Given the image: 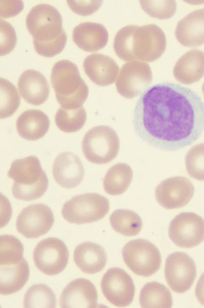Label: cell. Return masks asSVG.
<instances>
[{
  "instance_id": "cell-9",
  "label": "cell",
  "mask_w": 204,
  "mask_h": 308,
  "mask_svg": "<svg viewBox=\"0 0 204 308\" xmlns=\"http://www.w3.org/2000/svg\"><path fill=\"white\" fill-rule=\"evenodd\" d=\"M69 258L68 248L63 241L49 237L39 241L33 252L36 267L43 273L55 275L66 268Z\"/></svg>"
},
{
  "instance_id": "cell-26",
  "label": "cell",
  "mask_w": 204,
  "mask_h": 308,
  "mask_svg": "<svg viewBox=\"0 0 204 308\" xmlns=\"http://www.w3.org/2000/svg\"><path fill=\"white\" fill-rule=\"evenodd\" d=\"M133 176V170L128 164L118 163L107 172L103 186L106 193L112 195L123 194L130 186Z\"/></svg>"
},
{
  "instance_id": "cell-19",
  "label": "cell",
  "mask_w": 204,
  "mask_h": 308,
  "mask_svg": "<svg viewBox=\"0 0 204 308\" xmlns=\"http://www.w3.org/2000/svg\"><path fill=\"white\" fill-rule=\"evenodd\" d=\"M18 89L22 98L28 103L39 105L47 99L48 82L44 75L34 70H27L20 76Z\"/></svg>"
},
{
  "instance_id": "cell-22",
  "label": "cell",
  "mask_w": 204,
  "mask_h": 308,
  "mask_svg": "<svg viewBox=\"0 0 204 308\" xmlns=\"http://www.w3.org/2000/svg\"><path fill=\"white\" fill-rule=\"evenodd\" d=\"M173 74L178 82L185 84L198 81L204 76V52L193 49L183 55L176 62Z\"/></svg>"
},
{
  "instance_id": "cell-21",
  "label": "cell",
  "mask_w": 204,
  "mask_h": 308,
  "mask_svg": "<svg viewBox=\"0 0 204 308\" xmlns=\"http://www.w3.org/2000/svg\"><path fill=\"white\" fill-rule=\"evenodd\" d=\"M108 32L101 24L92 22L81 23L72 32L74 43L82 50L95 52L104 48L108 41Z\"/></svg>"
},
{
  "instance_id": "cell-18",
  "label": "cell",
  "mask_w": 204,
  "mask_h": 308,
  "mask_svg": "<svg viewBox=\"0 0 204 308\" xmlns=\"http://www.w3.org/2000/svg\"><path fill=\"white\" fill-rule=\"evenodd\" d=\"M83 68L89 78L100 86L113 83L119 70L113 58L100 53H93L86 57L83 62Z\"/></svg>"
},
{
  "instance_id": "cell-34",
  "label": "cell",
  "mask_w": 204,
  "mask_h": 308,
  "mask_svg": "<svg viewBox=\"0 0 204 308\" xmlns=\"http://www.w3.org/2000/svg\"><path fill=\"white\" fill-rule=\"evenodd\" d=\"M141 7L147 14L161 19L173 16L176 9L175 1H140Z\"/></svg>"
},
{
  "instance_id": "cell-23",
  "label": "cell",
  "mask_w": 204,
  "mask_h": 308,
  "mask_svg": "<svg viewBox=\"0 0 204 308\" xmlns=\"http://www.w3.org/2000/svg\"><path fill=\"white\" fill-rule=\"evenodd\" d=\"M74 261L83 272L93 274L101 271L105 268L107 256L104 248L92 242H84L74 249Z\"/></svg>"
},
{
  "instance_id": "cell-5",
  "label": "cell",
  "mask_w": 204,
  "mask_h": 308,
  "mask_svg": "<svg viewBox=\"0 0 204 308\" xmlns=\"http://www.w3.org/2000/svg\"><path fill=\"white\" fill-rule=\"evenodd\" d=\"M26 23L34 38L33 45L56 40L65 33L61 14L48 4H40L34 6L27 15Z\"/></svg>"
},
{
  "instance_id": "cell-29",
  "label": "cell",
  "mask_w": 204,
  "mask_h": 308,
  "mask_svg": "<svg viewBox=\"0 0 204 308\" xmlns=\"http://www.w3.org/2000/svg\"><path fill=\"white\" fill-rule=\"evenodd\" d=\"M55 120L57 126L62 131L74 133L83 127L87 120V114L83 106L73 109L60 107Z\"/></svg>"
},
{
  "instance_id": "cell-24",
  "label": "cell",
  "mask_w": 204,
  "mask_h": 308,
  "mask_svg": "<svg viewBox=\"0 0 204 308\" xmlns=\"http://www.w3.org/2000/svg\"><path fill=\"white\" fill-rule=\"evenodd\" d=\"M17 130L20 137L29 141L37 140L48 130L50 121L43 112L31 109L23 112L16 121Z\"/></svg>"
},
{
  "instance_id": "cell-36",
  "label": "cell",
  "mask_w": 204,
  "mask_h": 308,
  "mask_svg": "<svg viewBox=\"0 0 204 308\" xmlns=\"http://www.w3.org/2000/svg\"><path fill=\"white\" fill-rule=\"evenodd\" d=\"M71 10L81 15H89L95 12L100 7L101 1H67Z\"/></svg>"
},
{
  "instance_id": "cell-15",
  "label": "cell",
  "mask_w": 204,
  "mask_h": 308,
  "mask_svg": "<svg viewBox=\"0 0 204 308\" xmlns=\"http://www.w3.org/2000/svg\"><path fill=\"white\" fill-rule=\"evenodd\" d=\"M194 193V187L191 181L182 176H175L163 180L155 189L157 201L167 209L186 206Z\"/></svg>"
},
{
  "instance_id": "cell-25",
  "label": "cell",
  "mask_w": 204,
  "mask_h": 308,
  "mask_svg": "<svg viewBox=\"0 0 204 308\" xmlns=\"http://www.w3.org/2000/svg\"><path fill=\"white\" fill-rule=\"evenodd\" d=\"M29 275V267L24 258L16 264L0 265L1 294L8 295L19 291L27 283Z\"/></svg>"
},
{
  "instance_id": "cell-35",
  "label": "cell",
  "mask_w": 204,
  "mask_h": 308,
  "mask_svg": "<svg viewBox=\"0 0 204 308\" xmlns=\"http://www.w3.org/2000/svg\"><path fill=\"white\" fill-rule=\"evenodd\" d=\"M17 41L15 31L12 26L2 19H0V55L10 53L15 48Z\"/></svg>"
},
{
  "instance_id": "cell-13",
  "label": "cell",
  "mask_w": 204,
  "mask_h": 308,
  "mask_svg": "<svg viewBox=\"0 0 204 308\" xmlns=\"http://www.w3.org/2000/svg\"><path fill=\"white\" fill-rule=\"evenodd\" d=\"M100 286L105 298L115 306L125 307L133 301L135 291L134 282L121 268L109 269L103 275Z\"/></svg>"
},
{
  "instance_id": "cell-10",
  "label": "cell",
  "mask_w": 204,
  "mask_h": 308,
  "mask_svg": "<svg viewBox=\"0 0 204 308\" xmlns=\"http://www.w3.org/2000/svg\"><path fill=\"white\" fill-rule=\"evenodd\" d=\"M168 234L171 241L178 247H196L204 240V219L192 212L181 213L171 221Z\"/></svg>"
},
{
  "instance_id": "cell-6",
  "label": "cell",
  "mask_w": 204,
  "mask_h": 308,
  "mask_svg": "<svg viewBox=\"0 0 204 308\" xmlns=\"http://www.w3.org/2000/svg\"><path fill=\"white\" fill-rule=\"evenodd\" d=\"M119 145L116 131L109 126L99 125L92 128L84 135L82 150L90 162L104 164L116 157Z\"/></svg>"
},
{
  "instance_id": "cell-4",
  "label": "cell",
  "mask_w": 204,
  "mask_h": 308,
  "mask_svg": "<svg viewBox=\"0 0 204 308\" xmlns=\"http://www.w3.org/2000/svg\"><path fill=\"white\" fill-rule=\"evenodd\" d=\"M7 175L14 180L12 192L18 200H36L42 196L48 188V178L39 160L35 156L14 161Z\"/></svg>"
},
{
  "instance_id": "cell-33",
  "label": "cell",
  "mask_w": 204,
  "mask_h": 308,
  "mask_svg": "<svg viewBox=\"0 0 204 308\" xmlns=\"http://www.w3.org/2000/svg\"><path fill=\"white\" fill-rule=\"evenodd\" d=\"M185 165L190 177L204 181V143L195 145L187 152Z\"/></svg>"
},
{
  "instance_id": "cell-16",
  "label": "cell",
  "mask_w": 204,
  "mask_h": 308,
  "mask_svg": "<svg viewBox=\"0 0 204 308\" xmlns=\"http://www.w3.org/2000/svg\"><path fill=\"white\" fill-rule=\"evenodd\" d=\"M97 293L94 284L85 278H78L63 289L60 298L62 308L97 307Z\"/></svg>"
},
{
  "instance_id": "cell-17",
  "label": "cell",
  "mask_w": 204,
  "mask_h": 308,
  "mask_svg": "<svg viewBox=\"0 0 204 308\" xmlns=\"http://www.w3.org/2000/svg\"><path fill=\"white\" fill-rule=\"evenodd\" d=\"M53 174L61 187L71 189L78 186L84 176V169L79 157L71 152H63L55 159Z\"/></svg>"
},
{
  "instance_id": "cell-39",
  "label": "cell",
  "mask_w": 204,
  "mask_h": 308,
  "mask_svg": "<svg viewBox=\"0 0 204 308\" xmlns=\"http://www.w3.org/2000/svg\"><path fill=\"white\" fill-rule=\"evenodd\" d=\"M202 91L203 96V98H204V83H203V84L202 85Z\"/></svg>"
},
{
  "instance_id": "cell-1",
  "label": "cell",
  "mask_w": 204,
  "mask_h": 308,
  "mask_svg": "<svg viewBox=\"0 0 204 308\" xmlns=\"http://www.w3.org/2000/svg\"><path fill=\"white\" fill-rule=\"evenodd\" d=\"M133 128L146 143L175 151L195 142L204 130V103L189 88L166 82L145 90L134 111Z\"/></svg>"
},
{
  "instance_id": "cell-30",
  "label": "cell",
  "mask_w": 204,
  "mask_h": 308,
  "mask_svg": "<svg viewBox=\"0 0 204 308\" xmlns=\"http://www.w3.org/2000/svg\"><path fill=\"white\" fill-rule=\"evenodd\" d=\"M56 296L52 289L44 284L32 285L27 291L23 299V307H56Z\"/></svg>"
},
{
  "instance_id": "cell-8",
  "label": "cell",
  "mask_w": 204,
  "mask_h": 308,
  "mask_svg": "<svg viewBox=\"0 0 204 308\" xmlns=\"http://www.w3.org/2000/svg\"><path fill=\"white\" fill-rule=\"evenodd\" d=\"M127 267L139 276L149 277L156 273L161 265V256L157 247L143 239L127 243L122 250Z\"/></svg>"
},
{
  "instance_id": "cell-28",
  "label": "cell",
  "mask_w": 204,
  "mask_h": 308,
  "mask_svg": "<svg viewBox=\"0 0 204 308\" xmlns=\"http://www.w3.org/2000/svg\"><path fill=\"white\" fill-rule=\"evenodd\" d=\"M110 223L115 231L127 236L137 235L142 227L140 216L134 211L126 209L114 211L110 216Z\"/></svg>"
},
{
  "instance_id": "cell-2",
  "label": "cell",
  "mask_w": 204,
  "mask_h": 308,
  "mask_svg": "<svg viewBox=\"0 0 204 308\" xmlns=\"http://www.w3.org/2000/svg\"><path fill=\"white\" fill-rule=\"evenodd\" d=\"M166 43L163 31L156 25H128L117 32L113 48L118 57L124 61L138 59L152 62L164 53Z\"/></svg>"
},
{
  "instance_id": "cell-7",
  "label": "cell",
  "mask_w": 204,
  "mask_h": 308,
  "mask_svg": "<svg viewBox=\"0 0 204 308\" xmlns=\"http://www.w3.org/2000/svg\"><path fill=\"white\" fill-rule=\"evenodd\" d=\"M110 209L109 200L96 193H87L72 197L62 210L63 218L70 223L83 224L102 219Z\"/></svg>"
},
{
  "instance_id": "cell-37",
  "label": "cell",
  "mask_w": 204,
  "mask_h": 308,
  "mask_svg": "<svg viewBox=\"0 0 204 308\" xmlns=\"http://www.w3.org/2000/svg\"><path fill=\"white\" fill-rule=\"evenodd\" d=\"M1 13L2 17H13L19 13L23 9L21 1H1Z\"/></svg>"
},
{
  "instance_id": "cell-32",
  "label": "cell",
  "mask_w": 204,
  "mask_h": 308,
  "mask_svg": "<svg viewBox=\"0 0 204 308\" xmlns=\"http://www.w3.org/2000/svg\"><path fill=\"white\" fill-rule=\"evenodd\" d=\"M23 246L16 237L10 235L0 236V265L18 263L23 258Z\"/></svg>"
},
{
  "instance_id": "cell-20",
  "label": "cell",
  "mask_w": 204,
  "mask_h": 308,
  "mask_svg": "<svg viewBox=\"0 0 204 308\" xmlns=\"http://www.w3.org/2000/svg\"><path fill=\"white\" fill-rule=\"evenodd\" d=\"M175 35L178 41L185 47L204 44V8L191 12L180 20Z\"/></svg>"
},
{
  "instance_id": "cell-11",
  "label": "cell",
  "mask_w": 204,
  "mask_h": 308,
  "mask_svg": "<svg viewBox=\"0 0 204 308\" xmlns=\"http://www.w3.org/2000/svg\"><path fill=\"white\" fill-rule=\"evenodd\" d=\"M152 79L149 65L144 62L134 60L121 67L115 84L120 95L132 99L146 90Z\"/></svg>"
},
{
  "instance_id": "cell-27",
  "label": "cell",
  "mask_w": 204,
  "mask_h": 308,
  "mask_svg": "<svg viewBox=\"0 0 204 308\" xmlns=\"http://www.w3.org/2000/svg\"><path fill=\"white\" fill-rule=\"evenodd\" d=\"M139 302L143 308H170L172 306L170 291L164 285L156 281L148 282L142 287Z\"/></svg>"
},
{
  "instance_id": "cell-38",
  "label": "cell",
  "mask_w": 204,
  "mask_h": 308,
  "mask_svg": "<svg viewBox=\"0 0 204 308\" xmlns=\"http://www.w3.org/2000/svg\"><path fill=\"white\" fill-rule=\"evenodd\" d=\"M195 294L199 302L204 305V272L202 274L197 283Z\"/></svg>"
},
{
  "instance_id": "cell-14",
  "label": "cell",
  "mask_w": 204,
  "mask_h": 308,
  "mask_svg": "<svg viewBox=\"0 0 204 308\" xmlns=\"http://www.w3.org/2000/svg\"><path fill=\"white\" fill-rule=\"evenodd\" d=\"M51 209L43 204H32L23 208L18 215L17 231L27 238H36L51 229L54 223Z\"/></svg>"
},
{
  "instance_id": "cell-31",
  "label": "cell",
  "mask_w": 204,
  "mask_h": 308,
  "mask_svg": "<svg viewBox=\"0 0 204 308\" xmlns=\"http://www.w3.org/2000/svg\"><path fill=\"white\" fill-rule=\"evenodd\" d=\"M0 118L9 117L18 109L20 98L15 86L2 77L0 79Z\"/></svg>"
},
{
  "instance_id": "cell-3",
  "label": "cell",
  "mask_w": 204,
  "mask_h": 308,
  "mask_svg": "<svg viewBox=\"0 0 204 308\" xmlns=\"http://www.w3.org/2000/svg\"><path fill=\"white\" fill-rule=\"evenodd\" d=\"M51 83L56 99L62 107L73 109L82 106L87 99L89 89L81 78L77 65L68 60H61L53 66Z\"/></svg>"
},
{
  "instance_id": "cell-12",
  "label": "cell",
  "mask_w": 204,
  "mask_h": 308,
  "mask_svg": "<svg viewBox=\"0 0 204 308\" xmlns=\"http://www.w3.org/2000/svg\"><path fill=\"white\" fill-rule=\"evenodd\" d=\"M165 276L169 288L174 292L188 291L196 277V267L193 259L184 252H176L166 258Z\"/></svg>"
}]
</instances>
